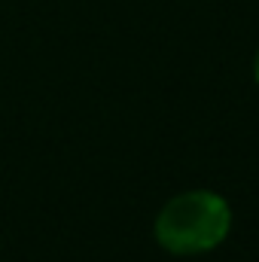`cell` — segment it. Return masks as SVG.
<instances>
[{"label": "cell", "mask_w": 259, "mask_h": 262, "mask_svg": "<svg viewBox=\"0 0 259 262\" xmlns=\"http://www.w3.org/2000/svg\"><path fill=\"white\" fill-rule=\"evenodd\" d=\"M232 204L213 189H186L171 195L153 220L156 244L171 256H204L232 232Z\"/></svg>", "instance_id": "obj_1"}, {"label": "cell", "mask_w": 259, "mask_h": 262, "mask_svg": "<svg viewBox=\"0 0 259 262\" xmlns=\"http://www.w3.org/2000/svg\"><path fill=\"white\" fill-rule=\"evenodd\" d=\"M253 82L259 85V49H256V55H253Z\"/></svg>", "instance_id": "obj_2"}]
</instances>
